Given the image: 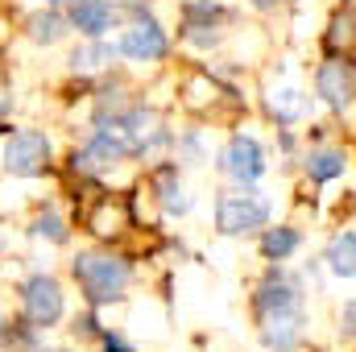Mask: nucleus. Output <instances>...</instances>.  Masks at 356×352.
Here are the masks:
<instances>
[{"instance_id": "obj_3", "label": "nucleus", "mask_w": 356, "mask_h": 352, "mask_svg": "<svg viewBox=\"0 0 356 352\" xmlns=\"http://www.w3.org/2000/svg\"><path fill=\"white\" fill-rule=\"evenodd\" d=\"M249 311H253V323H261L269 315L307 311V282H302L294 269H286V262H273L266 273H261V282L253 286Z\"/></svg>"}, {"instance_id": "obj_29", "label": "nucleus", "mask_w": 356, "mask_h": 352, "mask_svg": "<svg viewBox=\"0 0 356 352\" xmlns=\"http://www.w3.org/2000/svg\"><path fill=\"white\" fill-rule=\"evenodd\" d=\"M38 352H75V349H46V344H42Z\"/></svg>"}, {"instance_id": "obj_19", "label": "nucleus", "mask_w": 356, "mask_h": 352, "mask_svg": "<svg viewBox=\"0 0 356 352\" xmlns=\"http://www.w3.org/2000/svg\"><path fill=\"white\" fill-rule=\"evenodd\" d=\"M42 328H33L25 315L17 319H0V349L4 352H38L42 349Z\"/></svg>"}, {"instance_id": "obj_10", "label": "nucleus", "mask_w": 356, "mask_h": 352, "mask_svg": "<svg viewBox=\"0 0 356 352\" xmlns=\"http://www.w3.org/2000/svg\"><path fill=\"white\" fill-rule=\"evenodd\" d=\"M149 186H154L158 207H162L170 220L186 216V211L195 207V199H191V191H186V182H182V166H178L175 158H166V162H158V166L149 170Z\"/></svg>"}, {"instance_id": "obj_14", "label": "nucleus", "mask_w": 356, "mask_h": 352, "mask_svg": "<svg viewBox=\"0 0 356 352\" xmlns=\"http://www.w3.org/2000/svg\"><path fill=\"white\" fill-rule=\"evenodd\" d=\"M75 29H71V17H67V8H38V13H29L25 17V38L33 42V46H58V42H67Z\"/></svg>"}, {"instance_id": "obj_22", "label": "nucleus", "mask_w": 356, "mask_h": 352, "mask_svg": "<svg viewBox=\"0 0 356 352\" xmlns=\"http://www.w3.org/2000/svg\"><path fill=\"white\" fill-rule=\"evenodd\" d=\"M71 336H75L79 344H99V336H104V319H99V307H83V311L71 319Z\"/></svg>"}, {"instance_id": "obj_18", "label": "nucleus", "mask_w": 356, "mask_h": 352, "mask_svg": "<svg viewBox=\"0 0 356 352\" xmlns=\"http://www.w3.org/2000/svg\"><path fill=\"white\" fill-rule=\"evenodd\" d=\"M323 269L332 273V278H344V282H353L356 278V228H340L327 245H323Z\"/></svg>"}, {"instance_id": "obj_24", "label": "nucleus", "mask_w": 356, "mask_h": 352, "mask_svg": "<svg viewBox=\"0 0 356 352\" xmlns=\"http://www.w3.org/2000/svg\"><path fill=\"white\" fill-rule=\"evenodd\" d=\"M120 13H124L129 21H149V17H154L149 0H120Z\"/></svg>"}, {"instance_id": "obj_25", "label": "nucleus", "mask_w": 356, "mask_h": 352, "mask_svg": "<svg viewBox=\"0 0 356 352\" xmlns=\"http://www.w3.org/2000/svg\"><path fill=\"white\" fill-rule=\"evenodd\" d=\"M340 336L344 340H356V298H348L344 311H340Z\"/></svg>"}, {"instance_id": "obj_15", "label": "nucleus", "mask_w": 356, "mask_h": 352, "mask_svg": "<svg viewBox=\"0 0 356 352\" xmlns=\"http://www.w3.org/2000/svg\"><path fill=\"white\" fill-rule=\"evenodd\" d=\"M116 58H120V46H116L112 38H83V46L71 50L67 67H71L75 75H95V71H112Z\"/></svg>"}, {"instance_id": "obj_1", "label": "nucleus", "mask_w": 356, "mask_h": 352, "mask_svg": "<svg viewBox=\"0 0 356 352\" xmlns=\"http://www.w3.org/2000/svg\"><path fill=\"white\" fill-rule=\"evenodd\" d=\"M71 278H75L83 303L104 311V307L124 303L137 269H133V262L124 253H112V249H79L71 257Z\"/></svg>"}, {"instance_id": "obj_7", "label": "nucleus", "mask_w": 356, "mask_h": 352, "mask_svg": "<svg viewBox=\"0 0 356 352\" xmlns=\"http://www.w3.org/2000/svg\"><path fill=\"white\" fill-rule=\"evenodd\" d=\"M216 170L228 178V182H236V186H257L269 170L266 145H261L253 133H232V137L224 141L220 158H216Z\"/></svg>"}, {"instance_id": "obj_26", "label": "nucleus", "mask_w": 356, "mask_h": 352, "mask_svg": "<svg viewBox=\"0 0 356 352\" xmlns=\"http://www.w3.org/2000/svg\"><path fill=\"white\" fill-rule=\"evenodd\" d=\"M245 4H249L253 13H273V8H277L282 0H245Z\"/></svg>"}, {"instance_id": "obj_30", "label": "nucleus", "mask_w": 356, "mask_h": 352, "mask_svg": "<svg viewBox=\"0 0 356 352\" xmlns=\"http://www.w3.org/2000/svg\"><path fill=\"white\" fill-rule=\"evenodd\" d=\"M353 203H356V191H353Z\"/></svg>"}, {"instance_id": "obj_6", "label": "nucleus", "mask_w": 356, "mask_h": 352, "mask_svg": "<svg viewBox=\"0 0 356 352\" xmlns=\"http://www.w3.org/2000/svg\"><path fill=\"white\" fill-rule=\"evenodd\" d=\"M232 21V8L220 0H182L178 4V33L195 50H211L224 42V25Z\"/></svg>"}, {"instance_id": "obj_17", "label": "nucleus", "mask_w": 356, "mask_h": 352, "mask_svg": "<svg viewBox=\"0 0 356 352\" xmlns=\"http://www.w3.org/2000/svg\"><path fill=\"white\" fill-rule=\"evenodd\" d=\"M298 249H302V228H294V224H266V228L257 232V253H261L269 265L290 262Z\"/></svg>"}, {"instance_id": "obj_27", "label": "nucleus", "mask_w": 356, "mask_h": 352, "mask_svg": "<svg viewBox=\"0 0 356 352\" xmlns=\"http://www.w3.org/2000/svg\"><path fill=\"white\" fill-rule=\"evenodd\" d=\"M50 8H71V4H79V0H46Z\"/></svg>"}, {"instance_id": "obj_11", "label": "nucleus", "mask_w": 356, "mask_h": 352, "mask_svg": "<svg viewBox=\"0 0 356 352\" xmlns=\"http://www.w3.org/2000/svg\"><path fill=\"white\" fill-rule=\"evenodd\" d=\"M67 17L79 38H112V29H120V21H124L116 0H79L67 8Z\"/></svg>"}, {"instance_id": "obj_13", "label": "nucleus", "mask_w": 356, "mask_h": 352, "mask_svg": "<svg viewBox=\"0 0 356 352\" xmlns=\"http://www.w3.org/2000/svg\"><path fill=\"white\" fill-rule=\"evenodd\" d=\"M311 104H315V95H307V91L294 88V83H282V88L266 91V116L277 125V129H290V125L307 120Z\"/></svg>"}, {"instance_id": "obj_5", "label": "nucleus", "mask_w": 356, "mask_h": 352, "mask_svg": "<svg viewBox=\"0 0 356 352\" xmlns=\"http://www.w3.org/2000/svg\"><path fill=\"white\" fill-rule=\"evenodd\" d=\"M0 166L13 178H42L54 166V141L46 129H17L4 137Z\"/></svg>"}, {"instance_id": "obj_2", "label": "nucleus", "mask_w": 356, "mask_h": 352, "mask_svg": "<svg viewBox=\"0 0 356 352\" xmlns=\"http://www.w3.org/2000/svg\"><path fill=\"white\" fill-rule=\"evenodd\" d=\"M211 216H216V232L220 237H232V241L236 237H257L266 224H273V199L261 186L228 182L224 191H216Z\"/></svg>"}, {"instance_id": "obj_8", "label": "nucleus", "mask_w": 356, "mask_h": 352, "mask_svg": "<svg viewBox=\"0 0 356 352\" xmlns=\"http://www.w3.org/2000/svg\"><path fill=\"white\" fill-rule=\"evenodd\" d=\"M116 46H120V58H129V63H137V67H158V63H166V58L175 54V42H170L166 25H162L158 17H149V21H129L124 33L116 38Z\"/></svg>"}, {"instance_id": "obj_16", "label": "nucleus", "mask_w": 356, "mask_h": 352, "mask_svg": "<svg viewBox=\"0 0 356 352\" xmlns=\"http://www.w3.org/2000/svg\"><path fill=\"white\" fill-rule=\"evenodd\" d=\"M344 170H348V154L340 145H315V150L302 154V175L315 186H327V182L344 178Z\"/></svg>"}, {"instance_id": "obj_21", "label": "nucleus", "mask_w": 356, "mask_h": 352, "mask_svg": "<svg viewBox=\"0 0 356 352\" xmlns=\"http://www.w3.org/2000/svg\"><path fill=\"white\" fill-rule=\"evenodd\" d=\"M175 162L178 166H199V162H207L203 129H182V133H175Z\"/></svg>"}, {"instance_id": "obj_4", "label": "nucleus", "mask_w": 356, "mask_h": 352, "mask_svg": "<svg viewBox=\"0 0 356 352\" xmlns=\"http://www.w3.org/2000/svg\"><path fill=\"white\" fill-rule=\"evenodd\" d=\"M17 298H21V315H25L33 328H42V332H50V328H58V323L67 319V290H63V282H58L54 273H46V269L29 273V278L17 286Z\"/></svg>"}, {"instance_id": "obj_28", "label": "nucleus", "mask_w": 356, "mask_h": 352, "mask_svg": "<svg viewBox=\"0 0 356 352\" xmlns=\"http://www.w3.org/2000/svg\"><path fill=\"white\" fill-rule=\"evenodd\" d=\"M4 253H8V237L0 232V262H4Z\"/></svg>"}, {"instance_id": "obj_23", "label": "nucleus", "mask_w": 356, "mask_h": 352, "mask_svg": "<svg viewBox=\"0 0 356 352\" xmlns=\"http://www.w3.org/2000/svg\"><path fill=\"white\" fill-rule=\"evenodd\" d=\"M99 352H137V349H133V340L120 336L116 328H104V336H99Z\"/></svg>"}, {"instance_id": "obj_20", "label": "nucleus", "mask_w": 356, "mask_h": 352, "mask_svg": "<svg viewBox=\"0 0 356 352\" xmlns=\"http://www.w3.org/2000/svg\"><path fill=\"white\" fill-rule=\"evenodd\" d=\"M29 237L46 245H71V220L58 207H38V216L29 220Z\"/></svg>"}, {"instance_id": "obj_9", "label": "nucleus", "mask_w": 356, "mask_h": 352, "mask_svg": "<svg viewBox=\"0 0 356 352\" xmlns=\"http://www.w3.org/2000/svg\"><path fill=\"white\" fill-rule=\"evenodd\" d=\"M315 95L323 99V108H332L336 116L356 108V63L344 54H327L315 67Z\"/></svg>"}, {"instance_id": "obj_12", "label": "nucleus", "mask_w": 356, "mask_h": 352, "mask_svg": "<svg viewBox=\"0 0 356 352\" xmlns=\"http://www.w3.org/2000/svg\"><path fill=\"white\" fill-rule=\"evenodd\" d=\"M257 336L269 352H298L307 344V311H290V315H269L257 323Z\"/></svg>"}]
</instances>
